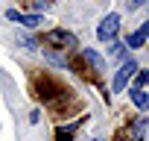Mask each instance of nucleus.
Listing matches in <instances>:
<instances>
[{
  "mask_svg": "<svg viewBox=\"0 0 149 141\" xmlns=\"http://www.w3.org/2000/svg\"><path fill=\"white\" fill-rule=\"evenodd\" d=\"M117 30H120V15L111 12V15H105L102 24L97 27V38H100V41H111V38L117 35Z\"/></svg>",
  "mask_w": 149,
  "mask_h": 141,
  "instance_id": "1",
  "label": "nucleus"
},
{
  "mask_svg": "<svg viewBox=\"0 0 149 141\" xmlns=\"http://www.w3.org/2000/svg\"><path fill=\"white\" fill-rule=\"evenodd\" d=\"M137 70V65L132 62V59H126L123 65H120V70H117V77H114V94H120L123 88H126V82L132 80V74Z\"/></svg>",
  "mask_w": 149,
  "mask_h": 141,
  "instance_id": "2",
  "label": "nucleus"
},
{
  "mask_svg": "<svg viewBox=\"0 0 149 141\" xmlns=\"http://www.w3.org/2000/svg\"><path fill=\"white\" fill-rule=\"evenodd\" d=\"M47 41L50 44H58V47H76V35L67 32V30H50L47 32Z\"/></svg>",
  "mask_w": 149,
  "mask_h": 141,
  "instance_id": "3",
  "label": "nucleus"
},
{
  "mask_svg": "<svg viewBox=\"0 0 149 141\" xmlns=\"http://www.w3.org/2000/svg\"><path fill=\"white\" fill-rule=\"evenodd\" d=\"M132 103H134L140 112H146V109H149V94H146L143 88H137V85H134V88H132Z\"/></svg>",
  "mask_w": 149,
  "mask_h": 141,
  "instance_id": "4",
  "label": "nucleus"
},
{
  "mask_svg": "<svg viewBox=\"0 0 149 141\" xmlns=\"http://www.w3.org/2000/svg\"><path fill=\"white\" fill-rule=\"evenodd\" d=\"M85 59H88V62H91L97 70H105V62H102V56H100L97 50H85Z\"/></svg>",
  "mask_w": 149,
  "mask_h": 141,
  "instance_id": "5",
  "label": "nucleus"
},
{
  "mask_svg": "<svg viewBox=\"0 0 149 141\" xmlns=\"http://www.w3.org/2000/svg\"><path fill=\"white\" fill-rule=\"evenodd\" d=\"M41 21H44V18H41V15H24V18H21V24H24V27H26V30H35V27H38V24H41Z\"/></svg>",
  "mask_w": 149,
  "mask_h": 141,
  "instance_id": "6",
  "label": "nucleus"
},
{
  "mask_svg": "<svg viewBox=\"0 0 149 141\" xmlns=\"http://www.w3.org/2000/svg\"><path fill=\"white\" fill-rule=\"evenodd\" d=\"M143 41H146V35L137 30V32H132V35H129V41H126V44H129V47H143Z\"/></svg>",
  "mask_w": 149,
  "mask_h": 141,
  "instance_id": "7",
  "label": "nucleus"
},
{
  "mask_svg": "<svg viewBox=\"0 0 149 141\" xmlns=\"http://www.w3.org/2000/svg\"><path fill=\"white\" fill-rule=\"evenodd\" d=\"M140 85H149V70H143V74H137V88Z\"/></svg>",
  "mask_w": 149,
  "mask_h": 141,
  "instance_id": "8",
  "label": "nucleus"
},
{
  "mask_svg": "<svg viewBox=\"0 0 149 141\" xmlns=\"http://www.w3.org/2000/svg\"><path fill=\"white\" fill-rule=\"evenodd\" d=\"M6 18H9V21H21L24 15H21V12H15V9H9V12H6Z\"/></svg>",
  "mask_w": 149,
  "mask_h": 141,
  "instance_id": "9",
  "label": "nucleus"
},
{
  "mask_svg": "<svg viewBox=\"0 0 149 141\" xmlns=\"http://www.w3.org/2000/svg\"><path fill=\"white\" fill-rule=\"evenodd\" d=\"M67 138H70V129L61 126V129H58V141H67Z\"/></svg>",
  "mask_w": 149,
  "mask_h": 141,
  "instance_id": "10",
  "label": "nucleus"
},
{
  "mask_svg": "<svg viewBox=\"0 0 149 141\" xmlns=\"http://www.w3.org/2000/svg\"><path fill=\"white\" fill-rule=\"evenodd\" d=\"M111 56H123V44H114L111 47Z\"/></svg>",
  "mask_w": 149,
  "mask_h": 141,
  "instance_id": "11",
  "label": "nucleus"
},
{
  "mask_svg": "<svg viewBox=\"0 0 149 141\" xmlns=\"http://www.w3.org/2000/svg\"><path fill=\"white\" fill-rule=\"evenodd\" d=\"M140 32H143V35H146V38H149V21H146V24H143V27H140Z\"/></svg>",
  "mask_w": 149,
  "mask_h": 141,
  "instance_id": "12",
  "label": "nucleus"
}]
</instances>
